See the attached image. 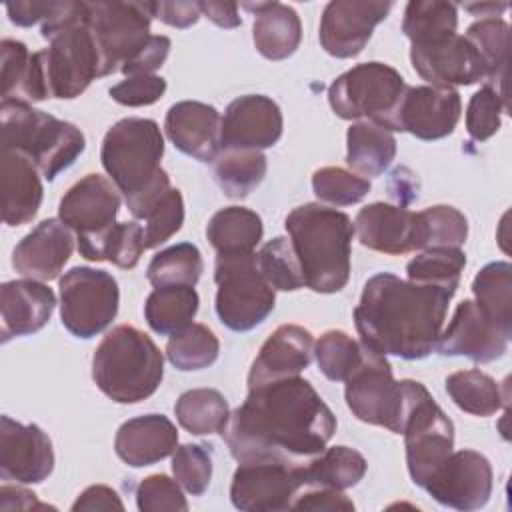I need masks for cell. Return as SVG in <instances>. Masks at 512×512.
<instances>
[{"label":"cell","mask_w":512,"mask_h":512,"mask_svg":"<svg viewBox=\"0 0 512 512\" xmlns=\"http://www.w3.org/2000/svg\"><path fill=\"white\" fill-rule=\"evenodd\" d=\"M414 70L430 86H470L486 78V68L466 36L452 34L444 40L410 48Z\"/></svg>","instance_id":"7402d4cb"},{"label":"cell","mask_w":512,"mask_h":512,"mask_svg":"<svg viewBox=\"0 0 512 512\" xmlns=\"http://www.w3.org/2000/svg\"><path fill=\"white\" fill-rule=\"evenodd\" d=\"M58 288L62 326L76 338L100 334L118 314V282L106 270L74 266L64 272Z\"/></svg>","instance_id":"8fae6325"},{"label":"cell","mask_w":512,"mask_h":512,"mask_svg":"<svg viewBox=\"0 0 512 512\" xmlns=\"http://www.w3.org/2000/svg\"><path fill=\"white\" fill-rule=\"evenodd\" d=\"M364 346L344 330H326L314 344L320 372L332 382H344L362 362Z\"/></svg>","instance_id":"f6af8a7d"},{"label":"cell","mask_w":512,"mask_h":512,"mask_svg":"<svg viewBox=\"0 0 512 512\" xmlns=\"http://www.w3.org/2000/svg\"><path fill=\"white\" fill-rule=\"evenodd\" d=\"M172 474L192 496L206 492L212 478V456L204 444H182L172 452Z\"/></svg>","instance_id":"681fc988"},{"label":"cell","mask_w":512,"mask_h":512,"mask_svg":"<svg viewBox=\"0 0 512 512\" xmlns=\"http://www.w3.org/2000/svg\"><path fill=\"white\" fill-rule=\"evenodd\" d=\"M202 270L204 262L200 250L190 242H180L166 250H160L150 260L146 278L154 288L172 284L194 286L200 280Z\"/></svg>","instance_id":"ee69618b"},{"label":"cell","mask_w":512,"mask_h":512,"mask_svg":"<svg viewBox=\"0 0 512 512\" xmlns=\"http://www.w3.org/2000/svg\"><path fill=\"white\" fill-rule=\"evenodd\" d=\"M0 508L2 510H46V508H52V506L40 504L36 500V494L22 488V486L4 484L0 488Z\"/></svg>","instance_id":"6125c7cd"},{"label":"cell","mask_w":512,"mask_h":512,"mask_svg":"<svg viewBox=\"0 0 512 512\" xmlns=\"http://www.w3.org/2000/svg\"><path fill=\"white\" fill-rule=\"evenodd\" d=\"M200 4V12L212 20L216 26L220 28H236L240 26V14H238V4L234 2H198Z\"/></svg>","instance_id":"be15d7a7"},{"label":"cell","mask_w":512,"mask_h":512,"mask_svg":"<svg viewBox=\"0 0 512 512\" xmlns=\"http://www.w3.org/2000/svg\"><path fill=\"white\" fill-rule=\"evenodd\" d=\"M312 190L326 204L350 206L370 192V182L346 168L324 166L312 174Z\"/></svg>","instance_id":"7dc6e473"},{"label":"cell","mask_w":512,"mask_h":512,"mask_svg":"<svg viewBox=\"0 0 512 512\" xmlns=\"http://www.w3.org/2000/svg\"><path fill=\"white\" fill-rule=\"evenodd\" d=\"M336 432V418L314 386L288 376L248 388L222 430L238 462L270 460L300 466L318 456Z\"/></svg>","instance_id":"6da1fadb"},{"label":"cell","mask_w":512,"mask_h":512,"mask_svg":"<svg viewBox=\"0 0 512 512\" xmlns=\"http://www.w3.org/2000/svg\"><path fill=\"white\" fill-rule=\"evenodd\" d=\"M86 8L102 58V76L120 70L152 36L150 2H86Z\"/></svg>","instance_id":"7c38bea8"},{"label":"cell","mask_w":512,"mask_h":512,"mask_svg":"<svg viewBox=\"0 0 512 512\" xmlns=\"http://www.w3.org/2000/svg\"><path fill=\"white\" fill-rule=\"evenodd\" d=\"M178 424L190 434L204 436L222 432L230 418L226 398L214 388H192L174 404Z\"/></svg>","instance_id":"74e56055"},{"label":"cell","mask_w":512,"mask_h":512,"mask_svg":"<svg viewBox=\"0 0 512 512\" xmlns=\"http://www.w3.org/2000/svg\"><path fill=\"white\" fill-rule=\"evenodd\" d=\"M268 170L260 150H220L214 160V176L230 198H246L260 186Z\"/></svg>","instance_id":"ab89813d"},{"label":"cell","mask_w":512,"mask_h":512,"mask_svg":"<svg viewBox=\"0 0 512 512\" xmlns=\"http://www.w3.org/2000/svg\"><path fill=\"white\" fill-rule=\"evenodd\" d=\"M508 4H494V2H480V4H464V10H468L472 16L482 18H498Z\"/></svg>","instance_id":"e7e4bbea"},{"label":"cell","mask_w":512,"mask_h":512,"mask_svg":"<svg viewBox=\"0 0 512 512\" xmlns=\"http://www.w3.org/2000/svg\"><path fill=\"white\" fill-rule=\"evenodd\" d=\"M510 338L512 336L498 328L474 300H462L456 306L450 324L442 328L436 350L444 356H466L486 364L506 354Z\"/></svg>","instance_id":"603a6c76"},{"label":"cell","mask_w":512,"mask_h":512,"mask_svg":"<svg viewBox=\"0 0 512 512\" xmlns=\"http://www.w3.org/2000/svg\"><path fill=\"white\" fill-rule=\"evenodd\" d=\"M136 504L142 512H164V510H188V502L180 490L176 478L166 474H150L136 488Z\"/></svg>","instance_id":"f5cc1de1"},{"label":"cell","mask_w":512,"mask_h":512,"mask_svg":"<svg viewBox=\"0 0 512 512\" xmlns=\"http://www.w3.org/2000/svg\"><path fill=\"white\" fill-rule=\"evenodd\" d=\"M56 306V296L40 280L22 278L0 286V314H2V342L14 336H28L46 326Z\"/></svg>","instance_id":"4316f807"},{"label":"cell","mask_w":512,"mask_h":512,"mask_svg":"<svg viewBox=\"0 0 512 512\" xmlns=\"http://www.w3.org/2000/svg\"><path fill=\"white\" fill-rule=\"evenodd\" d=\"M30 62V52L24 42L4 38L0 44V68H2V100H12L22 84Z\"/></svg>","instance_id":"11a10c76"},{"label":"cell","mask_w":512,"mask_h":512,"mask_svg":"<svg viewBox=\"0 0 512 512\" xmlns=\"http://www.w3.org/2000/svg\"><path fill=\"white\" fill-rule=\"evenodd\" d=\"M300 262L304 286L320 294L340 292L350 278L354 224L348 214L322 204L296 206L284 220Z\"/></svg>","instance_id":"277c9868"},{"label":"cell","mask_w":512,"mask_h":512,"mask_svg":"<svg viewBox=\"0 0 512 512\" xmlns=\"http://www.w3.org/2000/svg\"><path fill=\"white\" fill-rule=\"evenodd\" d=\"M38 172L40 170L26 154L2 148L0 186L4 224L22 226L36 216L44 194Z\"/></svg>","instance_id":"83f0119b"},{"label":"cell","mask_w":512,"mask_h":512,"mask_svg":"<svg viewBox=\"0 0 512 512\" xmlns=\"http://www.w3.org/2000/svg\"><path fill=\"white\" fill-rule=\"evenodd\" d=\"M164 138L150 118H122L104 136L100 160L124 194L134 218H144L148 208L170 190V178L160 166Z\"/></svg>","instance_id":"3957f363"},{"label":"cell","mask_w":512,"mask_h":512,"mask_svg":"<svg viewBox=\"0 0 512 512\" xmlns=\"http://www.w3.org/2000/svg\"><path fill=\"white\" fill-rule=\"evenodd\" d=\"M152 16L174 28H188L200 18L198 2H150Z\"/></svg>","instance_id":"680465c9"},{"label":"cell","mask_w":512,"mask_h":512,"mask_svg":"<svg viewBox=\"0 0 512 512\" xmlns=\"http://www.w3.org/2000/svg\"><path fill=\"white\" fill-rule=\"evenodd\" d=\"M164 376V358L152 338L136 326L112 328L92 356V378L100 392L118 404L152 396Z\"/></svg>","instance_id":"8992f818"},{"label":"cell","mask_w":512,"mask_h":512,"mask_svg":"<svg viewBox=\"0 0 512 512\" xmlns=\"http://www.w3.org/2000/svg\"><path fill=\"white\" fill-rule=\"evenodd\" d=\"M54 4L52 0L48 2H12V4H6V12L10 16V22L16 24V26H32L36 22H44L50 12L54 10Z\"/></svg>","instance_id":"94428289"},{"label":"cell","mask_w":512,"mask_h":512,"mask_svg":"<svg viewBox=\"0 0 512 512\" xmlns=\"http://www.w3.org/2000/svg\"><path fill=\"white\" fill-rule=\"evenodd\" d=\"M40 34L50 42L42 50L50 98L72 100L102 76V58L88 24L86 2H56Z\"/></svg>","instance_id":"5b68a950"},{"label":"cell","mask_w":512,"mask_h":512,"mask_svg":"<svg viewBox=\"0 0 512 512\" xmlns=\"http://www.w3.org/2000/svg\"><path fill=\"white\" fill-rule=\"evenodd\" d=\"M256 264L266 282L280 292H292L304 286L298 256L290 238L276 236L256 252Z\"/></svg>","instance_id":"bcb514c9"},{"label":"cell","mask_w":512,"mask_h":512,"mask_svg":"<svg viewBox=\"0 0 512 512\" xmlns=\"http://www.w3.org/2000/svg\"><path fill=\"white\" fill-rule=\"evenodd\" d=\"M458 10L452 2L440 0H412L406 4L402 32L412 42L430 44L456 34Z\"/></svg>","instance_id":"f35d334b"},{"label":"cell","mask_w":512,"mask_h":512,"mask_svg":"<svg viewBox=\"0 0 512 512\" xmlns=\"http://www.w3.org/2000/svg\"><path fill=\"white\" fill-rule=\"evenodd\" d=\"M466 266V254L460 248H426L406 264V274L410 282L430 284L456 292L460 284V274Z\"/></svg>","instance_id":"b9f144b4"},{"label":"cell","mask_w":512,"mask_h":512,"mask_svg":"<svg viewBox=\"0 0 512 512\" xmlns=\"http://www.w3.org/2000/svg\"><path fill=\"white\" fill-rule=\"evenodd\" d=\"M344 382V398L352 414L366 424L388 428L394 434L404 432L416 404L430 394L416 380H396L386 356L366 346L360 366Z\"/></svg>","instance_id":"ba28073f"},{"label":"cell","mask_w":512,"mask_h":512,"mask_svg":"<svg viewBox=\"0 0 512 512\" xmlns=\"http://www.w3.org/2000/svg\"><path fill=\"white\" fill-rule=\"evenodd\" d=\"M220 112L204 102L182 100L170 106L164 130L170 142L200 162H214L220 154Z\"/></svg>","instance_id":"d4e9b609"},{"label":"cell","mask_w":512,"mask_h":512,"mask_svg":"<svg viewBox=\"0 0 512 512\" xmlns=\"http://www.w3.org/2000/svg\"><path fill=\"white\" fill-rule=\"evenodd\" d=\"M164 92H166V80L156 74L128 76L126 80H122L110 88L112 100H116L122 106H130V108L154 104L156 100L162 98Z\"/></svg>","instance_id":"db71d44e"},{"label":"cell","mask_w":512,"mask_h":512,"mask_svg":"<svg viewBox=\"0 0 512 512\" xmlns=\"http://www.w3.org/2000/svg\"><path fill=\"white\" fill-rule=\"evenodd\" d=\"M392 8L378 0H334L324 6L320 18V46L334 58H352L364 50L376 24Z\"/></svg>","instance_id":"e0dca14e"},{"label":"cell","mask_w":512,"mask_h":512,"mask_svg":"<svg viewBox=\"0 0 512 512\" xmlns=\"http://www.w3.org/2000/svg\"><path fill=\"white\" fill-rule=\"evenodd\" d=\"M120 190L100 174H86L62 196L58 218L76 232L78 242L92 240L116 224Z\"/></svg>","instance_id":"d6986e66"},{"label":"cell","mask_w":512,"mask_h":512,"mask_svg":"<svg viewBox=\"0 0 512 512\" xmlns=\"http://www.w3.org/2000/svg\"><path fill=\"white\" fill-rule=\"evenodd\" d=\"M480 54L486 78L484 84L506 96V64H508V24L502 18H480L470 24L464 34Z\"/></svg>","instance_id":"d590c367"},{"label":"cell","mask_w":512,"mask_h":512,"mask_svg":"<svg viewBox=\"0 0 512 512\" xmlns=\"http://www.w3.org/2000/svg\"><path fill=\"white\" fill-rule=\"evenodd\" d=\"M176 426L162 414H146L126 420L114 438V450L132 468L156 464L176 450Z\"/></svg>","instance_id":"f1b7e54d"},{"label":"cell","mask_w":512,"mask_h":512,"mask_svg":"<svg viewBox=\"0 0 512 512\" xmlns=\"http://www.w3.org/2000/svg\"><path fill=\"white\" fill-rule=\"evenodd\" d=\"M2 148L26 154L46 180L70 168L86 148L82 130L20 100H2Z\"/></svg>","instance_id":"52a82bcc"},{"label":"cell","mask_w":512,"mask_h":512,"mask_svg":"<svg viewBox=\"0 0 512 512\" xmlns=\"http://www.w3.org/2000/svg\"><path fill=\"white\" fill-rule=\"evenodd\" d=\"M280 106L264 94H244L232 100L222 116L220 150H264L282 136Z\"/></svg>","instance_id":"44dd1931"},{"label":"cell","mask_w":512,"mask_h":512,"mask_svg":"<svg viewBox=\"0 0 512 512\" xmlns=\"http://www.w3.org/2000/svg\"><path fill=\"white\" fill-rule=\"evenodd\" d=\"M220 354V342L216 334L204 324H188L186 328L170 334L166 344V356L178 370H202L216 362Z\"/></svg>","instance_id":"7bdbcfd3"},{"label":"cell","mask_w":512,"mask_h":512,"mask_svg":"<svg viewBox=\"0 0 512 512\" xmlns=\"http://www.w3.org/2000/svg\"><path fill=\"white\" fill-rule=\"evenodd\" d=\"M216 314L234 332H248L274 310V288L260 274L256 252L218 254L214 266Z\"/></svg>","instance_id":"30bf717a"},{"label":"cell","mask_w":512,"mask_h":512,"mask_svg":"<svg viewBox=\"0 0 512 512\" xmlns=\"http://www.w3.org/2000/svg\"><path fill=\"white\" fill-rule=\"evenodd\" d=\"M396 156V138L370 120L354 122L346 132V162L358 176H380Z\"/></svg>","instance_id":"4dcf8cb0"},{"label":"cell","mask_w":512,"mask_h":512,"mask_svg":"<svg viewBox=\"0 0 512 512\" xmlns=\"http://www.w3.org/2000/svg\"><path fill=\"white\" fill-rule=\"evenodd\" d=\"M476 306L508 336H512V266L508 262L486 264L472 282Z\"/></svg>","instance_id":"e575fe53"},{"label":"cell","mask_w":512,"mask_h":512,"mask_svg":"<svg viewBox=\"0 0 512 512\" xmlns=\"http://www.w3.org/2000/svg\"><path fill=\"white\" fill-rule=\"evenodd\" d=\"M422 218L426 224V248H460L466 242L468 220L458 208L446 204L428 206L422 210Z\"/></svg>","instance_id":"816d5d0a"},{"label":"cell","mask_w":512,"mask_h":512,"mask_svg":"<svg viewBox=\"0 0 512 512\" xmlns=\"http://www.w3.org/2000/svg\"><path fill=\"white\" fill-rule=\"evenodd\" d=\"M72 510H124V504L120 500V496L104 484H94L88 486L72 504Z\"/></svg>","instance_id":"91938a15"},{"label":"cell","mask_w":512,"mask_h":512,"mask_svg":"<svg viewBox=\"0 0 512 512\" xmlns=\"http://www.w3.org/2000/svg\"><path fill=\"white\" fill-rule=\"evenodd\" d=\"M262 234V218L244 206H226L218 210L206 226V236L216 254L254 252Z\"/></svg>","instance_id":"1f68e13d"},{"label":"cell","mask_w":512,"mask_h":512,"mask_svg":"<svg viewBox=\"0 0 512 512\" xmlns=\"http://www.w3.org/2000/svg\"><path fill=\"white\" fill-rule=\"evenodd\" d=\"M198 304L200 298L194 286H158L146 298L144 318L156 334L170 336L192 324L198 312Z\"/></svg>","instance_id":"d6a6232c"},{"label":"cell","mask_w":512,"mask_h":512,"mask_svg":"<svg viewBox=\"0 0 512 512\" xmlns=\"http://www.w3.org/2000/svg\"><path fill=\"white\" fill-rule=\"evenodd\" d=\"M170 52V38L162 34H152L148 42L120 68L126 76L138 74H154L168 58Z\"/></svg>","instance_id":"9f6ffc18"},{"label":"cell","mask_w":512,"mask_h":512,"mask_svg":"<svg viewBox=\"0 0 512 512\" xmlns=\"http://www.w3.org/2000/svg\"><path fill=\"white\" fill-rule=\"evenodd\" d=\"M294 510H326V512H352L354 502L334 488H306L294 500Z\"/></svg>","instance_id":"6f0895ef"},{"label":"cell","mask_w":512,"mask_h":512,"mask_svg":"<svg viewBox=\"0 0 512 512\" xmlns=\"http://www.w3.org/2000/svg\"><path fill=\"white\" fill-rule=\"evenodd\" d=\"M54 470L48 434L36 424L0 418V476L20 484H38Z\"/></svg>","instance_id":"ffe728a7"},{"label":"cell","mask_w":512,"mask_h":512,"mask_svg":"<svg viewBox=\"0 0 512 512\" xmlns=\"http://www.w3.org/2000/svg\"><path fill=\"white\" fill-rule=\"evenodd\" d=\"M366 458L348 446L324 448L318 456L302 464L306 488L346 490L356 486L366 474Z\"/></svg>","instance_id":"836d02e7"},{"label":"cell","mask_w":512,"mask_h":512,"mask_svg":"<svg viewBox=\"0 0 512 512\" xmlns=\"http://www.w3.org/2000/svg\"><path fill=\"white\" fill-rule=\"evenodd\" d=\"M508 108V98L490 86L472 94L466 108V130L474 142H484L500 130V114Z\"/></svg>","instance_id":"f907efd6"},{"label":"cell","mask_w":512,"mask_h":512,"mask_svg":"<svg viewBox=\"0 0 512 512\" xmlns=\"http://www.w3.org/2000/svg\"><path fill=\"white\" fill-rule=\"evenodd\" d=\"M406 82L384 62H362L340 74L328 88V102L344 120H370L392 132Z\"/></svg>","instance_id":"9c48e42d"},{"label":"cell","mask_w":512,"mask_h":512,"mask_svg":"<svg viewBox=\"0 0 512 512\" xmlns=\"http://www.w3.org/2000/svg\"><path fill=\"white\" fill-rule=\"evenodd\" d=\"M402 434L410 478L424 488L454 452V424L428 394L412 410Z\"/></svg>","instance_id":"5bb4252c"},{"label":"cell","mask_w":512,"mask_h":512,"mask_svg":"<svg viewBox=\"0 0 512 512\" xmlns=\"http://www.w3.org/2000/svg\"><path fill=\"white\" fill-rule=\"evenodd\" d=\"M244 8L256 14L252 38L264 58L284 60L296 52L302 40V24L294 8L280 2H246Z\"/></svg>","instance_id":"f546056e"},{"label":"cell","mask_w":512,"mask_h":512,"mask_svg":"<svg viewBox=\"0 0 512 512\" xmlns=\"http://www.w3.org/2000/svg\"><path fill=\"white\" fill-rule=\"evenodd\" d=\"M424 490L442 506L454 510H478L492 494V466L476 450L452 452L426 482Z\"/></svg>","instance_id":"2e32d148"},{"label":"cell","mask_w":512,"mask_h":512,"mask_svg":"<svg viewBox=\"0 0 512 512\" xmlns=\"http://www.w3.org/2000/svg\"><path fill=\"white\" fill-rule=\"evenodd\" d=\"M314 338L298 324L278 326L262 344L248 372V388L264 382L298 376L312 362Z\"/></svg>","instance_id":"484cf974"},{"label":"cell","mask_w":512,"mask_h":512,"mask_svg":"<svg viewBox=\"0 0 512 512\" xmlns=\"http://www.w3.org/2000/svg\"><path fill=\"white\" fill-rule=\"evenodd\" d=\"M72 250V230L60 218H46L16 244L12 266L24 278L48 282L58 278Z\"/></svg>","instance_id":"cb8c5ba5"},{"label":"cell","mask_w":512,"mask_h":512,"mask_svg":"<svg viewBox=\"0 0 512 512\" xmlns=\"http://www.w3.org/2000/svg\"><path fill=\"white\" fill-rule=\"evenodd\" d=\"M144 226L130 222H116L108 232L98 238L78 242V252L86 260L112 262L118 268H134L144 252Z\"/></svg>","instance_id":"8d00e7d4"},{"label":"cell","mask_w":512,"mask_h":512,"mask_svg":"<svg viewBox=\"0 0 512 512\" xmlns=\"http://www.w3.org/2000/svg\"><path fill=\"white\" fill-rule=\"evenodd\" d=\"M462 114V100L454 88L406 86L392 132H410L420 140H438L454 132Z\"/></svg>","instance_id":"ac0fdd59"},{"label":"cell","mask_w":512,"mask_h":512,"mask_svg":"<svg viewBox=\"0 0 512 512\" xmlns=\"http://www.w3.org/2000/svg\"><path fill=\"white\" fill-rule=\"evenodd\" d=\"M306 490L300 466L254 460L240 462L232 476L230 500L244 512H280L294 506L298 494Z\"/></svg>","instance_id":"4fadbf2b"},{"label":"cell","mask_w":512,"mask_h":512,"mask_svg":"<svg viewBox=\"0 0 512 512\" xmlns=\"http://www.w3.org/2000/svg\"><path fill=\"white\" fill-rule=\"evenodd\" d=\"M446 392L460 410L474 416H492L506 404L498 382L476 368L450 374L446 378Z\"/></svg>","instance_id":"60d3db41"},{"label":"cell","mask_w":512,"mask_h":512,"mask_svg":"<svg viewBox=\"0 0 512 512\" xmlns=\"http://www.w3.org/2000/svg\"><path fill=\"white\" fill-rule=\"evenodd\" d=\"M144 248H156L170 240L184 222V200L178 188L164 192L144 214Z\"/></svg>","instance_id":"c3c4849f"},{"label":"cell","mask_w":512,"mask_h":512,"mask_svg":"<svg viewBox=\"0 0 512 512\" xmlns=\"http://www.w3.org/2000/svg\"><path fill=\"white\" fill-rule=\"evenodd\" d=\"M452 292L380 272L368 278L354 308L360 342L404 360L426 358L436 350Z\"/></svg>","instance_id":"7a4b0ae2"},{"label":"cell","mask_w":512,"mask_h":512,"mask_svg":"<svg viewBox=\"0 0 512 512\" xmlns=\"http://www.w3.org/2000/svg\"><path fill=\"white\" fill-rule=\"evenodd\" d=\"M354 232L362 246L400 256L426 248V224L422 212H412L404 206L372 202L354 218Z\"/></svg>","instance_id":"9a60e30c"}]
</instances>
